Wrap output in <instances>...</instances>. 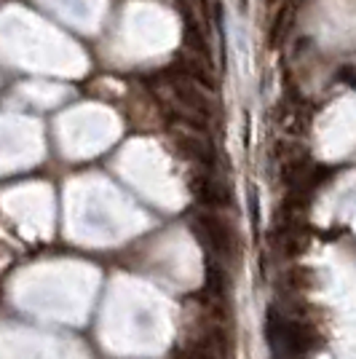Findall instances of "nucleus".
Wrapping results in <instances>:
<instances>
[{"mask_svg": "<svg viewBox=\"0 0 356 359\" xmlns=\"http://www.w3.org/2000/svg\"><path fill=\"white\" fill-rule=\"evenodd\" d=\"M196 233L214 255L228 257L231 250H233V233H231L228 223L220 220L217 215H209V212L207 215H198L196 217Z\"/></svg>", "mask_w": 356, "mask_h": 359, "instance_id": "obj_1", "label": "nucleus"}, {"mask_svg": "<svg viewBox=\"0 0 356 359\" xmlns=\"http://www.w3.org/2000/svg\"><path fill=\"white\" fill-rule=\"evenodd\" d=\"M172 91H174V97H177L179 102L188 107L191 113H196V116H204V118H207V116L214 113V102L196 86L193 81L177 75V78H172Z\"/></svg>", "mask_w": 356, "mask_h": 359, "instance_id": "obj_2", "label": "nucleus"}, {"mask_svg": "<svg viewBox=\"0 0 356 359\" xmlns=\"http://www.w3.org/2000/svg\"><path fill=\"white\" fill-rule=\"evenodd\" d=\"M193 191H196V198H198L201 204H207L209 210H217V207H228V204H231V194H228V188H225L220 180H214V177L196 180Z\"/></svg>", "mask_w": 356, "mask_h": 359, "instance_id": "obj_3", "label": "nucleus"}, {"mask_svg": "<svg viewBox=\"0 0 356 359\" xmlns=\"http://www.w3.org/2000/svg\"><path fill=\"white\" fill-rule=\"evenodd\" d=\"M182 41L188 46V51H193L198 57H209L212 54L207 43V35H204V30L198 27V22L191 14L182 16Z\"/></svg>", "mask_w": 356, "mask_h": 359, "instance_id": "obj_4", "label": "nucleus"}, {"mask_svg": "<svg viewBox=\"0 0 356 359\" xmlns=\"http://www.w3.org/2000/svg\"><path fill=\"white\" fill-rule=\"evenodd\" d=\"M177 70L182 73V78L193 81V83L204 86V89H217V78L212 75L209 65H201V62L196 60H177Z\"/></svg>", "mask_w": 356, "mask_h": 359, "instance_id": "obj_5", "label": "nucleus"}, {"mask_svg": "<svg viewBox=\"0 0 356 359\" xmlns=\"http://www.w3.org/2000/svg\"><path fill=\"white\" fill-rule=\"evenodd\" d=\"M207 292L217 300L225 295V271L217 263H207Z\"/></svg>", "mask_w": 356, "mask_h": 359, "instance_id": "obj_6", "label": "nucleus"}, {"mask_svg": "<svg viewBox=\"0 0 356 359\" xmlns=\"http://www.w3.org/2000/svg\"><path fill=\"white\" fill-rule=\"evenodd\" d=\"M295 8L289 6V3H284L282 8H279V14H276V19H273V25H271V32H268V43L271 46H279L284 38V30H287V19H289V14H292Z\"/></svg>", "mask_w": 356, "mask_h": 359, "instance_id": "obj_7", "label": "nucleus"}, {"mask_svg": "<svg viewBox=\"0 0 356 359\" xmlns=\"http://www.w3.org/2000/svg\"><path fill=\"white\" fill-rule=\"evenodd\" d=\"M182 148H185V153H188L191 158H196V161H201V164H212V153H209L201 142H196V140H182Z\"/></svg>", "mask_w": 356, "mask_h": 359, "instance_id": "obj_8", "label": "nucleus"}, {"mask_svg": "<svg viewBox=\"0 0 356 359\" xmlns=\"http://www.w3.org/2000/svg\"><path fill=\"white\" fill-rule=\"evenodd\" d=\"M177 359H217V357H214L212 346H191V348L179 351Z\"/></svg>", "mask_w": 356, "mask_h": 359, "instance_id": "obj_9", "label": "nucleus"}, {"mask_svg": "<svg viewBox=\"0 0 356 359\" xmlns=\"http://www.w3.org/2000/svg\"><path fill=\"white\" fill-rule=\"evenodd\" d=\"M300 3H306V0H289V6H292V8H297Z\"/></svg>", "mask_w": 356, "mask_h": 359, "instance_id": "obj_10", "label": "nucleus"}]
</instances>
